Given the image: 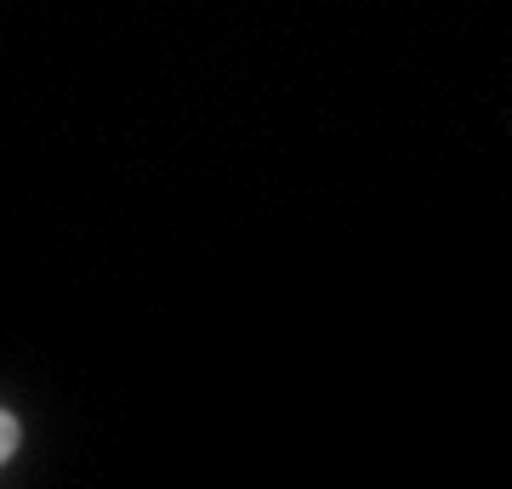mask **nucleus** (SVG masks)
<instances>
[{
  "label": "nucleus",
  "instance_id": "obj_1",
  "mask_svg": "<svg viewBox=\"0 0 512 489\" xmlns=\"http://www.w3.org/2000/svg\"><path fill=\"white\" fill-rule=\"evenodd\" d=\"M12 455H18V416L0 410V461H12Z\"/></svg>",
  "mask_w": 512,
  "mask_h": 489
}]
</instances>
